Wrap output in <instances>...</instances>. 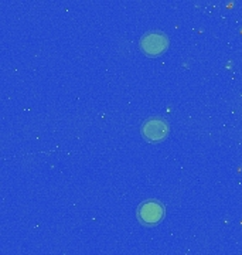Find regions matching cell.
<instances>
[{
  "mask_svg": "<svg viewBox=\"0 0 242 255\" xmlns=\"http://www.w3.org/2000/svg\"><path fill=\"white\" fill-rule=\"evenodd\" d=\"M137 217L146 226H154L164 217V207L159 201L146 200L137 209Z\"/></svg>",
  "mask_w": 242,
  "mask_h": 255,
  "instance_id": "cell-3",
  "label": "cell"
},
{
  "mask_svg": "<svg viewBox=\"0 0 242 255\" xmlns=\"http://www.w3.org/2000/svg\"><path fill=\"white\" fill-rule=\"evenodd\" d=\"M140 133L147 142H161L169 135V125L163 118L153 117L144 121L140 128Z\"/></svg>",
  "mask_w": 242,
  "mask_h": 255,
  "instance_id": "cell-2",
  "label": "cell"
},
{
  "mask_svg": "<svg viewBox=\"0 0 242 255\" xmlns=\"http://www.w3.org/2000/svg\"><path fill=\"white\" fill-rule=\"evenodd\" d=\"M139 47L143 51V54L149 57H157L169 48V37L163 31H157V30L147 31L140 37Z\"/></svg>",
  "mask_w": 242,
  "mask_h": 255,
  "instance_id": "cell-1",
  "label": "cell"
}]
</instances>
